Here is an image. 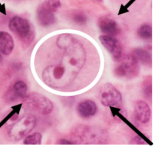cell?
<instances>
[{
    "label": "cell",
    "instance_id": "cell-15",
    "mask_svg": "<svg viewBox=\"0 0 159 153\" xmlns=\"http://www.w3.org/2000/svg\"><path fill=\"white\" fill-rule=\"evenodd\" d=\"M42 141V135L40 133H35L27 136L25 139L24 143L25 145H40Z\"/></svg>",
    "mask_w": 159,
    "mask_h": 153
},
{
    "label": "cell",
    "instance_id": "cell-20",
    "mask_svg": "<svg viewBox=\"0 0 159 153\" xmlns=\"http://www.w3.org/2000/svg\"><path fill=\"white\" fill-rule=\"evenodd\" d=\"M60 144H62V145H71V144H73L71 142H70L68 141H67V140H61L59 142Z\"/></svg>",
    "mask_w": 159,
    "mask_h": 153
},
{
    "label": "cell",
    "instance_id": "cell-21",
    "mask_svg": "<svg viewBox=\"0 0 159 153\" xmlns=\"http://www.w3.org/2000/svg\"><path fill=\"white\" fill-rule=\"evenodd\" d=\"M97 1H101L102 0H97Z\"/></svg>",
    "mask_w": 159,
    "mask_h": 153
},
{
    "label": "cell",
    "instance_id": "cell-14",
    "mask_svg": "<svg viewBox=\"0 0 159 153\" xmlns=\"http://www.w3.org/2000/svg\"><path fill=\"white\" fill-rule=\"evenodd\" d=\"M138 35L143 39H149L152 37V31L151 26L147 25L142 26L138 30Z\"/></svg>",
    "mask_w": 159,
    "mask_h": 153
},
{
    "label": "cell",
    "instance_id": "cell-4",
    "mask_svg": "<svg viewBox=\"0 0 159 153\" xmlns=\"http://www.w3.org/2000/svg\"><path fill=\"white\" fill-rule=\"evenodd\" d=\"M36 119L32 115L23 117L9 131V136L14 140H19L31 132L36 126Z\"/></svg>",
    "mask_w": 159,
    "mask_h": 153
},
{
    "label": "cell",
    "instance_id": "cell-22",
    "mask_svg": "<svg viewBox=\"0 0 159 153\" xmlns=\"http://www.w3.org/2000/svg\"><path fill=\"white\" fill-rule=\"evenodd\" d=\"M0 58H1V55H0Z\"/></svg>",
    "mask_w": 159,
    "mask_h": 153
},
{
    "label": "cell",
    "instance_id": "cell-10",
    "mask_svg": "<svg viewBox=\"0 0 159 153\" xmlns=\"http://www.w3.org/2000/svg\"><path fill=\"white\" fill-rule=\"evenodd\" d=\"M135 114L137 119L142 123H147L150 120L151 110L145 102L137 101L135 104Z\"/></svg>",
    "mask_w": 159,
    "mask_h": 153
},
{
    "label": "cell",
    "instance_id": "cell-5",
    "mask_svg": "<svg viewBox=\"0 0 159 153\" xmlns=\"http://www.w3.org/2000/svg\"><path fill=\"white\" fill-rule=\"evenodd\" d=\"M10 30L24 42H29L32 40L33 32L29 22L19 17H15L10 21Z\"/></svg>",
    "mask_w": 159,
    "mask_h": 153
},
{
    "label": "cell",
    "instance_id": "cell-19",
    "mask_svg": "<svg viewBox=\"0 0 159 153\" xmlns=\"http://www.w3.org/2000/svg\"><path fill=\"white\" fill-rule=\"evenodd\" d=\"M74 20L77 23L82 24L86 22V17L84 15H82V14H77L74 17Z\"/></svg>",
    "mask_w": 159,
    "mask_h": 153
},
{
    "label": "cell",
    "instance_id": "cell-12",
    "mask_svg": "<svg viewBox=\"0 0 159 153\" xmlns=\"http://www.w3.org/2000/svg\"><path fill=\"white\" fill-rule=\"evenodd\" d=\"M14 48L12 37L7 32H0V52L4 55H9Z\"/></svg>",
    "mask_w": 159,
    "mask_h": 153
},
{
    "label": "cell",
    "instance_id": "cell-9",
    "mask_svg": "<svg viewBox=\"0 0 159 153\" xmlns=\"http://www.w3.org/2000/svg\"><path fill=\"white\" fill-rule=\"evenodd\" d=\"M98 24L101 31L106 36L114 37L117 36L120 32L116 21L109 17H103L100 18Z\"/></svg>",
    "mask_w": 159,
    "mask_h": 153
},
{
    "label": "cell",
    "instance_id": "cell-16",
    "mask_svg": "<svg viewBox=\"0 0 159 153\" xmlns=\"http://www.w3.org/2000/svg\"><path fill=\"white\" fill-rule=\"evenodd\" d=\"M14 90L18 96L20 97H24L26 95L27 91V86L23 81H18L15 84Z\"/></svg>",
    "mask_w": 159,
    "mask_h": 153
},
{
    "label": "cell",
    "instance_id": "cell-11",
    "mask_svg": "<svg viewBox=\"0 0 159 153\" xmlns=\"http://www.w3.org/2000/svg\"><path fill=\"white\" fill-rule=\"evenodd\" d=\"M78 112L83 118H89L95 114L97 110L96 103L91 101H85L78 106Z\"/></svg>",
    "mask_w": 159,
    "mask_h": 153
},
{
    "label": "cell",
    "instance_id": "cell-13",
    "mask_svg": "<svg viewBox=\"0 0 159 153\" xmlns=\"http://www.w3.org/2000/svg\"><path fill=\"white\" fill-rule=\"evenodd\" d=\"M132 55L135 58L138 62L142 63L143 65L149 66L152 62V58L148 51L142 48H136L132 52Z\"/></svg>",
    "mask_w": 159,
    "mask_h": 153
},
{
    "label": "cell",
    "instance_id": "cell-3",
    "mask_svg": "<svg viewBox=\"0 0 159 153\" xmlns=\"http://www.w3.org/2000/svg\"><path fill=\"white\" fill-rule=\"evenodd\" d=\"M99 97L102 104L106 107H114L120 104L122 96L117 89L109 83L103 85L99 91Z\"/></svg>",
    "mask_w": 159,
    "mask_h": 153
},
{
    "label": "cell",
    "instance_id": "cell-6",
    "mask_svg": "<svg viewBox=\"0 0 159 153\" xmlns=\"http://www.w3.org/2000/svg\"><path fill=\"white\" fill-rule=\"evenodd\" d=\"M58 6L57 3L52 1L44 3L37 10V20L39 23L42 26H49L55 22V16L53 12Z\"/></svg>",
    "mask_w": 159,
    "mask_h": 153
},
{
    "label": "cell",
    "instance_id": "cell-1",
    "mask_svg": "<svg viewBox=\"0 0 159 153\" xmlns=\"http://www.w3.org/2000/svg\"><path fill=\"white\" fill-rule=\"evenodd\" d=\"M114 68V73L119 78H132L136 77L140 71L139 63L132 55L122 57Z\"/></svg>",
    "mask_w": 159,
    "mask_h": 153
},
{
    "label": "cell",
    "instance_id": "cell-18",
    "mask_svg": "<svg viewBox=\"0 0 159 153\" xmlns=\"http://www.w3.org/2000/svg\"><path fill=\"white\" fill-rule=\"evenodd\" d=\"M65 73V68L61 65H58L54 67L53 70V76L56 80L61 79Z\"/></svg>",
    "mask_w": 159,
    "mask_h": 153
},
{
    "label": "cell",
    "instance_id": "cell-17",
    "mask_svg": "<svg viewBox=\"0 0 159 153\" xmlns=\"http://www.w3.org/2000/svg\"><path fill=\"white\" fill-rule=\"evenodd\" d=\"M143 91L144 95L148 99L152 97V80L151 78L149 81V78L144 81L143 82Z\"/></svg>",
    "mask_w": 159,
    "mask_h": 153
},
{
    "label": "cell",
    "instance_id": "cell-7",
    "mask_svg": "<svg viewBox=\"0 0 159 153\" xmlns=\"http://www.w3.org/2000/svg\"><path fill=\"white\" fill-rule=\"evenodd\" d=\"M102 45L111 53L115 61H118L122 57V47L116 38L106 35L101 36L99 37Z\"/></svg>",
    "mask_w": 159,
    "mask_h": 153
},
{
    "label": "cell",
    "instance_id": "cell-2",
    "mask_svg": "<svg viewBox=\"0 0 159 153\" xmlns=\"http://www.w3.org/2000/svg\"><path fill=\"white\" fill-rule=\"evenodd\" d=\"M99 131L88 126H78L72 133V140L77 144H90L99 142L102 138Z\"/></svg>",
    "mask_w": 159,
    "mask_h": 153
},
{
    "label": "cell",
    "instance_id": "cell-8",
    "mask_svg": "<svg viewBox=\"0 0 159 153\" xmlns=\"http://www.w3.org/2000/svg\"><path fill=\"white\" fill-rule=\"evenodd\" d=\"M30 103L35 109L43 115H48L53 110V105L48 98L39 94H34L30 97Z\"/></svg>",
    "mask_w": 159,
    "mask_h": 153
}]
</instances>
